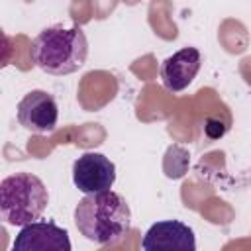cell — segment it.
<instances>
[{"instance_id": "cell-1", "label": "cell", "mask_w": 251, "mask_h": 251, "mask_svg": "<svg viewBox=\"0 0 251 251\" xmlns=\"http://www.w3.org/2000/svg\"><path fill=\"white\" fill-rule=\"evenodd\" d=\"M75 224L88 241L96 245H118L131 229V210L118 192H92L78 200Z\"/></svg>"}, {"instance_id": "cell-2", "label": "cell", "mask_w": 251, "mask_h": 251, "mask_svg": "<svg viewBox=\"0 0 251 251\" xmlns=\"http://www.w3.org/2000/svg\"><path fill=\"white\" fill-rule=\"evenodd\" d=\"M88 57V39L82 27L49 25L31 43V61L47 75L63 76L76 73Z\"/></svg>"}, {"instance_id": "cell-3", "label": "cell", "mask_w": 251, "mask_h": 251, "mask_svg": "<svg viewBox=\"0 0 251 251\" xmlns=\"http://www.w3.org/2000/svg\"><path fill=\"white\" fill-rule=\"evenodd\" d=\"M49 204L43 180L31 173H16L0 182V216L8 226H27L41 218Z\"/></svg>"}, {"instance_id": "cell-4", "label": "cell", "mask_w": 251, "mask_h": 251, "mask_svg": "<svg viewBox=\"0 0 251 251\" xmlns=\"http://www.w3.org/2000/svg\"><path fill=\"white\" fill-rule=\"evenodd\" d=\"M73 182L82 194L110 190L116 182V165L102 153L86 151L73 163Z\"/></svg>"}, {"instance_id": "cell-5", "label": "cell", "mask_w": 251, "mask_h": 251, "mask_svg": "<svg viewBox=\"0 0 251 251\" xmlns=\"http://www.w3.org/2000/svg\"><path fill=\"white\" fill-rule=\"evenodd\" d=\"M18 122L31 133H51L57 127L59 106L47 90H31L18 102Z\"/></svg>"}, {"instance_id": "cell-6", "label": "cell", "mask_w": 251, "mask_h": 251, "mask_svg": "<svg viewBox=\"0 0 251 251\" xmlns=\"http://www.w3.org/2000/svg\"><path fill=\"white\" fill-rule=\"evenodd\" d=\"M14 251H71L69 231L59 227L55 222L35 220L27 226H22L16 239Z\"/></svg>"}, {"instance_id": "cell-7", "label": "cell", "mask_w": 251, "mask_h": 251, "mask_svg": "<svg viewBox=\"0 0 251 251\" xmlns=\"http://www.w3.org/2000/svg\"><path fill=\"white\" fill-rule=\"evenodd\" d=\"M141 247L145 251H194L196 235L180 220H163L145 231Z\"/></svg>"}, {"instance_id": "cell-8", "label": "cell", "mask_w": 251, "mask_h": 251, "mask_svg": "<svg viewBox=\"0 0 251 251\" xmlns=\"http://www.w3.org/2000/svg\"><path fill=\"white\" fill-rule=\"evenodd\" d=\"M202 65V55L196 47H182L176 53L169 55L161 67H159V76L163 86L169 92H180L184 90L198 75Z\"/></svg>"}, {"instance_id": "cell-9", "label": "cell", "mask_w": 251, "mask_h": 251, "mask_svg": "<svg viewBox=\"0 0 251 251\" xmlns=\"http://www.w3.org/2000/svg\"><path fill=\"white\" fill-rule=\"evenodd\" d=\"M204 131L210 139H218L227 131V122L224 124L220 118H208L206 124H204Z\"/></svg>"}]
</instances>
